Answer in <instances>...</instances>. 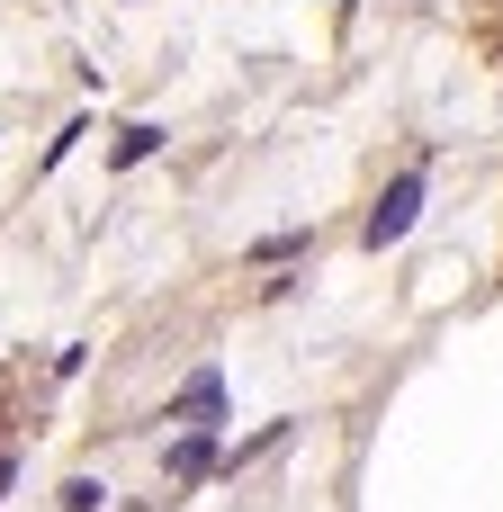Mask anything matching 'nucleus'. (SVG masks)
I'll use <instances>...</instances> for the list:
<instances>
[{
	"label": "nucleus",
	"instance_id": "2",
	"mask_svg": "<svg viewBox=\"0 0 503 512\" xmlns=\"http://www.w3.org/2000/svg\"><path fill=\"white\" fill-rule=\"evenodd\" d=\"M207 468H216V423H189V432L162 450V477H171V486H198Z\"/></svg>",
	"mask_w": 503,
	"mask_h": 512
},
{
	"label": "nucleus",
	"instance_id": "4",
	"mask_svg": "<svg viewBox=\"0 0 503 512\" xmlns=\"http://www.w3.org/2000/svg\"><path fill=\"white\" fill-rule=\"evenodd\" d=\"M153 153H162V126H153V117H135V126H117L108 171H135V162H153Z\"/></svg>",
	"mask_w": 503,
	"mask_h": 512
},
{
	"label": "nucleus",
	"instance_id": "3",
	"mask_svg": "<svg viewBox=\"0 0 503 512\" xmlns=\"http://www.w3.org/2000/svg\"><path fill=\"white\" fill-rule=\"evenodd\" d=\"M171 423H225V378H216V369H198V378L180 387V405H171Z\"/></svg>",
	"mask_w": 503,
	"mask_h": 512
},
{
	"label": "nucleus",
	"instance_id": "7",
	"mask_svg": "<svg viewBox=\"0 0 503 512\" xmlns=\"http://www.w3.org/2000/svg\"><path fill=\"white\" fill-rule=\"evenodd\" d=\"M9 486H18V459H0V495H9Z\"/></svg>",
	"mask_w": 503,
	"mask_h": 512
},
{
	"label": "nucleus",
	"instance_id": "5",
	"mask_svg": "<svg viewBox=\"0 0 503 512\" xmlns=\"http://www.w3.org/2000/svg\"><path fill=\"white\" fill-rule=\"evenodd\" d=\"M279 441H288V423H261L252 441H234V459H225V468H252V459H261V450H279Z\"/></svg>",
	"mask_w": 503,
	"mask_h": 512
},
{
	"label": "nucleus",
	"instance_id": "1",
	"mask_svg": "<svg viewBox=\"0 0 503 512\" xmlns=\"http://www.w3.org/2000/svg\"><path fill=\"white\" fill-rule=\"evenodd\" d=\"M423 189H432V162H405L387 189H378V207H369V225H360V243L369 252H387V243H405L414 234V216H423Z\"/></svg>",
	"mask_w": 503,
	"mask_h": 512
},
{
	"label": "nucleus",
	"instance_id": "6",
	"mask_svg": "<svg viewBox=\"0 0 503 512\" xmlns=\"http://www.w3.org/2000/svg\"><path fill=\"white\" fill-rule=\"evenodd\" d=\"M108 504V486H99V477H72V486H63V512H99Z\"/></svg>",
	"mask_w": 503,
	"mask_h": 512
}]
</instances>
